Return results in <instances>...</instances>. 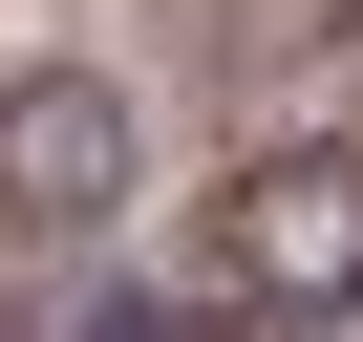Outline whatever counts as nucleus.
<instances>
[{"label":"nucleus","instance_id":"obj_1","mask_svg":"<svg viewBox=\"0 0 363 342\" xmlns=\"http://www.w3.org/2000/svg\"><path fill=\"white\" fill-rule=\"evenodd\" d=\"M193 278H214L235 321H278V342H299L320 299H363V150H235Z\"/></svg>","mask_w":363,"mask_h":342},{"label":"nucleus","instance_id":"obj_2","mask_svg":"<svg viewBox=\"0 0 363 342\" xmlns=\"http://www.w3.org/2000/svg\"><path fill=\"white\" fill-rule=\"evenodd\" d=\"M128 171H150V128H128L107 65H0V236H43V257L107 236Z\"/></svg>","mask_w":363,"mask_h":342},{"label":"nucleus","instance_id":"obj_3","mask_svg":"<svg viewBox=\"0 0 363 342\" xmlns=\"http://www.w3.org/2000/svg\"><path fill=\"white\" fill-rule=\"evenodd\" d=\"M299 342H363V299H320V321H299Z\"/></svg>","mask_w":363,"mask_h":342},{"label":"nucleus","instance_id":"obj_4","mask_svg":"<svg viewBox=\"0 0 363 342\" xmlns=\"http://www.w3.org/2000/svg\"><path fill=\"white\" fill-rule=\"evenodd\" d=\"M86 342H107V321H86Z\"/></svg>","mask_w":363,"mask_h":342}]
</instances>
